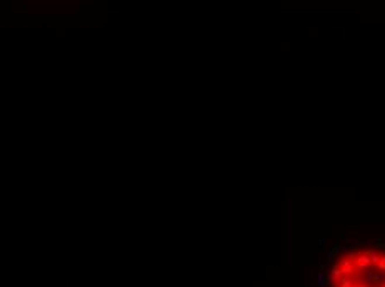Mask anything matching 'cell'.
I'll use <instances>...</instances> for the list:
<instances>
[{"instance_id":"cell-6","label":"cell","mask_w":385,"mask_h":287,"mask_svg":"<svg viewBox=\"0 0 385 287\" xmlns=\"http://www.w3.org/2000/svg\"><path fill=\"white\" fill-rule=\"evenodd\" d=\"M375 246H377V249H384V247H385V244H384L382 241H379L377 244H375Z\"/></svg>"},{"instance_id":"cell-2","label":"cell","mask_w":385,"mask_h":287,"mask_svg":"<svg viewBox=\"0 0 385 287\" xmlns=\"http://www.w3.org/2000/svg\"><path fill=\"white\" fill-rule=\"evenodd\" d=\"M342 274H344V272H342V269L339 267V264H337V266H334V269H332V279L340 282V279H342Z\"/></svg>"},{"instance_id":"cell-7","label":"cell","mask_w":385,"mask_h":287,"mask_svg":"<svg viewBox=\"0 0 385 287\" xmlns=\"http://www.w3.org/2000/svg\"><path fill=\"white\" fill-rule=\"evenodd\" d=\"M317 242H319V247H322V246H324V244H325V241H324V239H322V237H320V239H319V241H317Z\"/></svg>"},{"instance_id":"cell-3","label":"cell","mask_w":385,"mask_h":287,"mask_svg":"<svg viewBox=\"0 0 385 287\" xmlns=\"http://www.w3.org/2000/svg\"><path fill=\"white\" fill-rule=\"evenodd\" d=\"M339 251H340V244H334V246H332V249H330V251L327 252V262L332 261V259H334V256H335V254H337Z\"/></svg>"},{"instance_id":"cell-4","label":"cell","mask_w":385,"mask_h":287,"mask_svg":"<svg viewBox=\"0 0 385 287\" xmlns=\"http://www.w3.org/2000/svg\"><path fill=\"white\" fill-rule=\"evenodd\" d=\"M315 284H319V286H322V287L329 286V281H327V277L324 276V272H319L317 279H315Z\"/></svg>"},{"instance_id":"cell-1","label":"cell","mask_w":385,"mask_h":287,"mask_svg":"<svg viewBox=\"0 0 385 287\" xmlns=\"http://www.w3.org/2000/svg\"><path fill=\"white\" fill-rule=\"evenodd\" d=\"M339 267L342 269V272H344V274H352V272H354V266H352V262H350L349 257L342 259V261H340V264H339Z\"/></svg>"},{"instance_id":"cell-5","label":"cell","mask_w":385,"mask_h":287,"mask_svg":"<svg viewBox=\"0 0 385 287\" xmlns=\"http://www.w3.org/2000/svg\"><path fill=\"white\" fill-rule=\"evenodd\" d=\"M339 287H354V282L350 281V279H340Z\"/></svg>"}]
</instances>
